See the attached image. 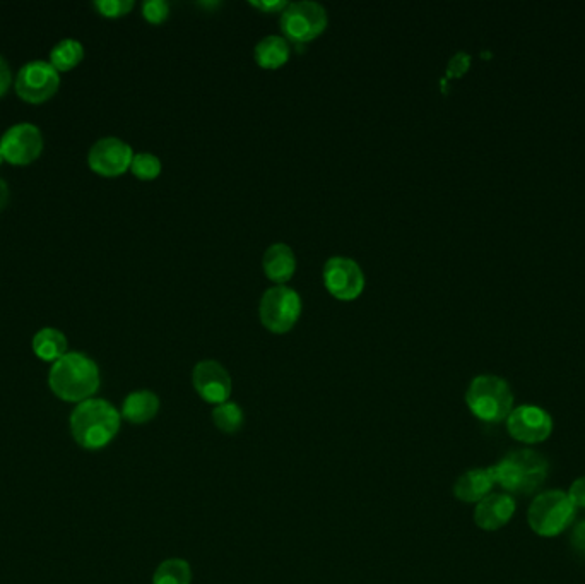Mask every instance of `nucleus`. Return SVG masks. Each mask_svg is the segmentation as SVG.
I'll list each match as a JSON object with an SVG mask.
<instances>
[{
	"label": "nucleus",
	"instance_id": "2",
	"mask_svg": "<svg viewBox=\"0 0 585 584\" xmlns=\"http://www.w3.org/2000/svg\"><path fill=\"white\" fill-rule=\"evenodd\" d=\"M122 415L107 400L89 398L79 403L71 415L74 441L84 449L98 451L107 447L119 434Z\"/></svg>",
	"mask_w": 585,
	"mask_h": 584
},
{
	"label": "nucleus",
	"instance_id": "1",
	"mask_svg": "<svg viewBox=\"0 0 585 584\" xmlns=\"http://www.w3.org/2000/svg\"><path fill=\"white\" fill-rule=\"evenodd\" d=\"M100 382V369L95 360L79 352L65 353L48 374L52 393L67 403L89 400L100 389Z\"/></svg>",
	"mask_w": 585,
	"mask_h": 584
},
{
	"label": "nucleus",
	"instance_id": "26",
	"mask_svg": "<svg viewBox=\"0 0 585 584\" xmlns=\"http://www.w3.org/2000/svg\"><path fill=\"white\" fill-rule=\"evenodd\" d=\"M471 66V57L466 52H457V54L450 59L449 66H447V76L449 78H461L466 74L467 69Z\"/></svg>",
	"mask_w": 585,
	"mask_h": 584
},
{
	"label": "nucleus",
	"instance_id": "6",
	"mask_svg": "<svg viewBox=\"0 0 585 584\" xmlns=\"http://www.w3.org/2000/svg\"><path fill=\"white\" fill-rule=\"evenodd\" d=\"M300 316H302V298L293 288L276 285L266 290L260 298V322L271 333H290Z\"/></svg>",
	"mask_w": 585,
	"mask_h": 584
},
{
	"label": "nucleus",
	"instance_id": "27",
	"mask_svg": "<svg viewBox=\"0 0 585 584\" xmlns=\"http://www.w3.org/2000/svg\"><path fill=\"white\" fill-rule=\"evenodd\" d=\"M250 6L255 7V9H259V11L266 12V14H278L281 12L283 14L284 9L290 6L286 0H252L250 2Z\"/></svg>",
	"mask_w": 585,
	"mask_h": 584
},
{
	"label": "nucleus",
	"instance_id": "20",
	"mask_svg": "<svg viewBox=\"0 0 585 584\" xmlns=\"http://www.w3.org/2000/svg\"><path fill=\"white\" fill-rule=\"evenodd\" d=\"M84 59V47L74 38H65L57 43L50 52V64L59 72H69L76 69Z\"/></svg>",
	"mask_w": 585,
	"mask_h": 584
},
{
	"label": "nucleus",
	"instance_id": "13",
	"mask_svg": "<svg viewBox=\"0 0 585 584\" xmlns=\"http://www.w3.org/2000/svg\"><path fill=\"white\" fill-rule=\"evenodd\" d=\"M192 384L202 400L211 405H221L230 400V372L216 360H202L195 365Z\"/></svg>",
	"mask_w": 585,
	"mask_h": 584
},
{
	"label": "nucleus",
	"instance_id": "16",
	"mask_svg": "<svg viewBox=\"0 0 585 584\" xmlns=\"http://www.w3.org/2000/svg\"><path fill=\"white\" fill-rule=\"evenodd\" d=\"M262 268H264L267 280L274 281L276 285H284L295 276V252L290 245L283 244V242L272 244L264 254Z\"/></svg>",
	"mask_w": 585,
	"mask_h": 584
},
{
	"label": "nucleus",
	"instance_id": "3",
	"mask_svg": "<svg viewBox=\"0 0 585 584\" xmlns=\"http://www.w3.org/2000/svg\"><path fill=\"white\" fill-rule=\"evenodd\" d=\"M550 465L543 454L532 449H519L491 466L495 483L509 494H534L548 478Z\"/></svg>",
	"mask_w": 585,
	"mask_h": 584
},
{
	"label": "nucleus",
	"instance_id": "15",
	"mask_svg": "<svg viewBox=\"0 0 585 584\" xmlns=\"http://www.w3.org/2000/svg\"><path fill=\"white\" fill-rule=\"evenodd\" d=\"M495 478L490 468H474L457 478L454 485L455 499H459L466 504H478L483 501L486 495L491 494V489L495 487Z\"/></svg>",
	"mask_w": 585,
	"mask_h": 584
},
{
	"label": "nucleus",
	"instance_id": "14",
	"mask_svg": "<svg viewBox=\"0 0 585 584\" xmlns=\"http://www.w3.org/2000/svg\"><path fill=\"white\" fill-rule=\"evenodd\" d=\"M517 511L515 499L510 494L486 495L483 501L476 504L474 523L483 531L502 530L510 523Z\"/></svg>",
	"mask_w": 585,
	"mask_h": 584
},
{
	"label": "nucleus",
	"instance_id": "9",
	"mask_svg": "<svg viewBox=\"0 0 585 584\" xmlns=\"http://www.w3.org/2000/svg\"><path fill=\"white\" fill-rule=\"evenodd\" d=\"M505 424L510 437L527 446L541 444L553 434V418L541 406H517L505 420Z\"/></svg>",
	"mask_w": 585,
	"mask_h": 584
},
{
	"label": "nucleus",
	"instance_id": "17",
	"mask_svg": "<svg viewBox=\"0 0 585 584\" xmlns=\"http://www.w3.org/2000/svg\"><path fill=\"white\" fill-rule=\"evenodd\" d=\"M160 412V398L148 389L134 391L124 400L122 417L134 425L148 424Z\"/></svg>",
	"mask_w": 585,
	"mask_h": 584
},
{
	"label": "nucleus",
	"instance_id": "19",
	"mask_svg": "<svg viewBox=\"0 0 585 584\" xmlns=\"http://www.w3.org/2000/svg\"><path fill=\"white\" fill-rule=\"evenodd\" d=\"M67 336L55 328H43L33 338V352L45 362H57L67 353Z\"/></svg>",
	"mask_w": 585,
	"mask_h": 584
},
{
	"label": "nucleus",
	"instance_id": "30",
	"mask_svg": "<svg viewBox=\"0 0 585 584\" xmlns=\"http://www.w3.org/2000/svg\"><path fill=\"white\" fill-rule=\"evenodd\" d=\"M572 547L580 555H585V521L575 526L574 533H572Z\"/></svg>",
	"mask_w": 585,
	"mask_h": 584
},
{
	"label": "nucleus",
	"instance_id": "18",
	"mask_svg": "<svg viewBox=\"0 0 585 584\" xmlns=\"http://www.w3.org/2000/svg\"><path fill=\"white\" fill-rule=\"evenodd\" d=\"M290 55V42L284 36L269 35L255 45V62L262 69H269V71L279 69L290 60Z\"/></svg>",
	"mask_w": 585,
	"mask_h": 584
},
{
	"label": "nucleus",
	"instance_id": "12",
	"mask_svg": "<svg viewBox=\"0 0 585 584\" xmlns=\"http://www.w3.org/2000/svg\"><path fill=\"white\" fill-rule=\"evenodd\" d=\"M134 149L119 138H103L89 149L88 165L101 177H120L129 172Z\"/></svg>",
	"mask_w": 585,
	"mask_h": 584
},
{
	"label": "nucleus",
	"instance_id": "29",
	"mask_svg": "<svg viewBox=\"0 0 585 584\" xmlns=\"http://www.w3.org/2000/svg\"><path fill=\"white\" fill-rule=\"evenodd\" d=\"M12 84L11 67L7 64V60L0 55V98L6 95Z\"/></svg>",
	"mask_w": 585,
	"mask_h": 584
},
{
	"label": "nucleus",
	"instance_id": "5",
	"mask_svg": "<svg viewBox=\"0 0 585 584\" xmlns=\"http://www.w3.org/2000/svg\"><path fill=\"white\" fill-rule=\"evenodd\" d=\"M577 507L563 490H546L534 497L527 511V523L536 535L558 537L574 523Z\"/></svg>",
	"mask_w": 585,
	"mask_h": 584
},
{
	"label": "nucleus",
	"instance_id": "11",
	"mask_svg": "<svg viewBox=\"0 0 585 584\" xmlns=\"http://www.w3.org/2000/svg\"><path fill=\"white\" fill-rule=\"evenodd\" d=\"M0 149L11 165H16V167L31 165L42 155V131L28 122L16 124L4 132V136L0 139Z\"/></svg>",
	"mask_w": 585,
	"mask_h": 584
},
{
	"label": "nucleus",
	"instance_id": "23",
	"mask_svg": "<svg viewBox=\"0 0 585 584\" xmlns=\"http://www.w3.org/2000/svg\"><path fill=\"white\" fill-rule=\"evenodd\" d=\"M161 160L158 156L151 155V153H137L134 155L132 165H130V172L136 175L137 179L144 180V182H151L160 177Z\"/></svg>",
	"mask_w": 585,
	"mask_h": 584
},
{
	"label": "nucleus",
	"instance_id": "4",
	"mask_svg": "<svg viewBox=\"0 0 585 584\" xmlns=\"http://www.w3.org/2000/svg\"><path fill=\"white\" fill-rule=\"evenodd\" d=\"M467 408L486 424H500L514 410V393L502 377L483 374L474 377L466 391Z\"/></svg>",
	"mask_w": 585,
	"mask_h": 584
},
{
	"label": "nucleus",
	"instance_id": "25",
	"mask_svg": "<svg viewBox=\"0 0 585 584\" xmlns=\"http://www.w3.org/2000/svg\"><path fill=\"white\" fill-rule=\"evenodd\" d=\"M142 16L151 24L165 23L170 16V6L165 0H148L142 4Z\"/></svg>",
	"mask_w": 585,
	"mask_h": 584
},
{
	"label": "nucleus",
	"instance_id": "8",
	"mask_svg": "<svg viewBox=\"0 0 585 584\" xmlns=\"http://www.w3.org/2000/svg\"><path fill=\"white\" fill-rule=\"evenodd\" d=\"M14 88L23 102L40 105L57 95L60 72L50 62L33 60L19 69Z\"/></svg>",
	"mask_w": 585,
	"mask_h": 584
},
{
	"label": "nucleus",
	"instance_id": "10",
	"mask_svg": "<svg viewBox=\"0 0 585 584\" xmlns=\"http://www.w3.org/2000/svg\"><path fill=\"white\" fill-rule=\"evenodd\" d=\"M324 285L332 297L351 302L365 290V275L351 257H331L324 266Z\"/></svg>",
	"mask_w": 585,
	"mask_h": 584
},
{
	"label": "nucleus",
	"instance_id": "31",
	"mask_svg": "<svg viewBox=\"0 0 585 584\" xmlns=\"http://www.w3.org/2000/svg\"><path fill=\"white\" fill-rule=\"evenodd\" d=\"M7 201H9V187L4 180L0 179V211L6 208Z\"/></svg>",
	"mask_w": 585,
	"mask_h": 584
},
{
	"label": "nucleus",
	"instance_id": "32",
	"mask_svg": "<svg viewBox=\"0 0 585 584\" xmlns=\"http://www.w3.org/2000/svg\"><path fill=\"white\" fill-rule=\"evenodd\" d=\"M4 161H6V158H4V153H2V149H0V165H2Z\"/></svg>",
	"mask_w": 585,
	"mask_h": 584
},
{
	"label": "nucleus",
	"instance_id": "7",
	"mask_svg": "<svg viewBox=\"0 0 585 584\" xmlns=\"http://www.w3.org/2000/svg\"><path fill=\"white\" fill-rule=\"evenodd\" d=\"M329 18L324 6L312 0L293 2L284 9L279 26L288 42L305 45L324 33Z\"/></svg>",
	"mask_w": 585,
	"mask_h": 584
},
{
	"label": "nucleus",
	"instance_id": "22",
	"mask_svg": "<svg viewBox=\"0 0 585 584\" xmlns=\"http://www.w3.org/2000/svg\"><path fill=\"white\" fill-rule=\"evenodd\" d=\"M243 420L245 418H243L242 408L233 401L214 406V425L225 434H237L238 430L242 429Z\"/></svg>",
	"mask_w": 585,
	"mask_h": 584
},
{
	"label": "nucleus",
	"instance_id": "21",
	"mask_svg": "<svg viewBox=\"0 0 585 584\" xmlns=\"http://www.w3.org/2000/svg\"><path fill=\"white\" fill-rule=\"evenodd\" d=\"M192 571L189 562L182 559H168L160 564L153 576V584H190Z\"/></svg>",
	"mask_w": 585,
	"mask_h": 584
},
{
	"label": "nucleus",
	"instance_id": "28",
	"mask_svg": "<svg viewBox=\"0 0 585 584\" xmlns=\"http://www.w3.org/2000/svg\"><path fill=\"white\" fill-rule=\"evenodd\" d=\"M568 499L572 501L575 507H585V477L575 480L567 492Z\"/></svg>",
	"mask_w": 585,
	"mask_h": 584
},
{
	"label": "nucleus",
	"instance_id": "24",
	"mask_svg": "<svg viewBox=\"0 0 585 584\" xmlns=\"http://www.w3.org/2000/svg\"><path fill=\"white\" fill-rule=\"evenodd\" d=\"M134 0H96L95 9L103 18L117 19L127 16L134 9Z\"/></svg>",
	"mask_w": 585,
	"mask_h": 584
}]
</instances>
